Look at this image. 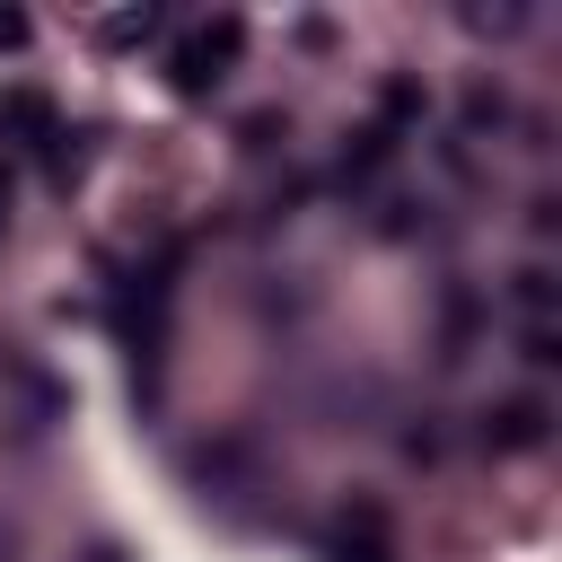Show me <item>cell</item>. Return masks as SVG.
<instances>
[{
  "instance_id": "obj_1",
  "label": "cell",
  "mask_w": 562,
  "mask_h": 562,
  "mask_svg": "<svg viewBox=\"0 0 562 562\" xmlns=\"http://www.w3.org/2000/svg\"><path fill=\"white\" fill-rule=\"evenodd\" d=\"M237 44H246V18H211V26H193V35L176 44V88H184V97H211V88L228 79Z\"/></svg>"
},
{
  "instance_id": "obj_6",
  "label": "cell",
  "mask_w": 562,
  "mask_h": 562,
  "mask_svg": "<svg viewBox=\"0 0 562 562\" xmlns=\"http://www.w3.org/2000/svg\"><path fill=\"white\" fill-rule=\"evenodd\" d=\"M553 299H562V290H553V272H544V263H527V272H518V307H527V316H553Z\"/></svg>"
},
{
  "instance_id": "obj_2",
  "label": "cell",
  "mask_w": 562,
  "mask_h": 562,
  "mask_svg": "<svg viewBox=\"0 0 562 562\" xmlns=\"http://www.w3.org/2000/svg\"><path fill=\"white\" fill-rule=\"evenodd\" d=\"M0 140H18V149L61 140V132H53V97H44V88H9V97H0Z\"/></svg>"
},
{
  "instance_id": "obj_4",
  "label": "cell",
  "mask_w": 562,
  "mask_h": 562,
  "mask_svg": "<svg viewBox=\"0 0 562 562\" xmlns=\"http://www.w3.org/2000/svg\"><path fill=\"white\" fill-rule=\"evenodd\" d=\"M334 562H395V553H386V518H378V509H351L342 536H334Z\"/></svg>"
},
{
  "instance_id": "obj_9",
  "label": "cell",
  "mask_w": 562,
  "mask_h": 562,
  "mask_svg": "<svg viewBox=\"0 0 562 562\" xmlns=\"http://www.w3.org/2000/svg\"><path fill=\"white\" fill-rule=\"evenodd\" d=\"M88 562H123V553H88Z\"/></svg>"
},
{
  "instance_id": "obj_3",
  "label": "cell",
  "mask_w": 562,
  "mask_h": 562,
  "mask_svg": "<svg viewBox=\"0 0 562 562\" xmlns=\"http://www.w3.org/2000/svg\"><path fill=\"white\" fill-rule=\"evenodd\" d=\"M544 422H553V413H544L536 395H518V404H501V413L483 422V439H492V448H536V439H544Z\"/></svg>"
},
{
  "instance_id": "obj_7",
  "label": "cell",
  "mask_w": 562,
  "mask_h": 562,
  "mask_svg": "<svg viewBox=\"0 0 562 562\" xmlns=\"http://www.w3.org/2000/svg\"><path fill=\"white\" fill-rule=\"evenodd\" d=\"M26 35H35V18H26V9H0V53H18Z\"/></svg>"
},
{
  "instance_id": "obj_5",
  "label": "cell",
  "mask_w": 562,
  "mask_h": 562,
  "mask_svg": "<svg viewBox=\"0 0 562 562\" xmlns=\"http://www.w3.org/2000/svg\"><path fill=\"white\" fill-rule=\"evenodd\" d=\"M88 35H97V44H114V53H123V44H140V35H158V9H149V0H132V9H114V18H97V26H88Z\"/></svg>"
},
{
  "instance_id": "obj_8",
  "label": "cell",
  "mask_w": 562,
  "mask_h": 562,
  "mask_svg": "<svg viewBox=\"0 0 562 562\" xmlns=\"http://www.w3.org/2000/svg\"><path fill=\"white\" fill-rule=\"evenodd\" d=\"M465 26H483V35H509V26H518V9H465Z\"/></svg>"
}]
</instances>
